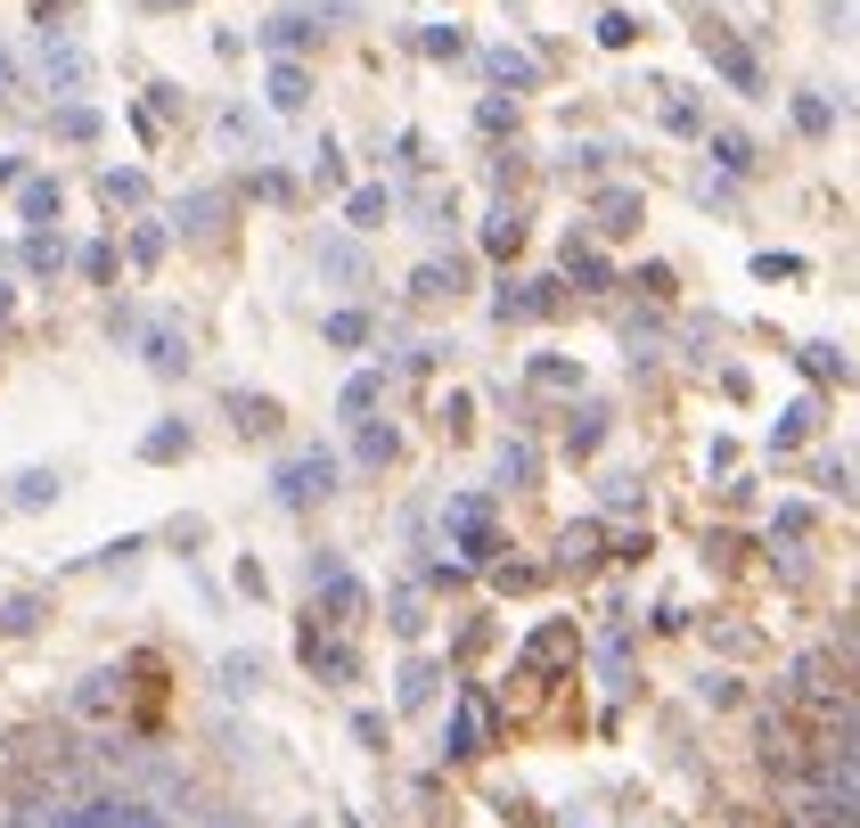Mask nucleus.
I'll return each instance as SVG.
<instances>
[{
  "label": "nucleus",
  "mask_w": 860,
  "mask_h": 828,
  "mask_svg": "<svg viewBox=\"0 0 860 828\" xmlns=\"http://www.w3.org/2000/svg\"><path fill=\"white\" fill-rule=\"evenodd\" d=\"M149 361H156V369H188V345L173 337V328H156V337H149Z\"/></svg>",
  "instance_id": "20e7f679"
},
{
  "label": "nucleus",
  "mask_w": 860,
  "mask_h": 828,
  "mask_svg": "<svg viewBox=\"0 0 860 828\" xmlns=\"http://www.w3.org/2000/svg\"><path fill=\"white\" fill-rule=\"evenodd\" d=\"M328 337H337V345H361L369 328H361V313H337V320H328Z\"/></svg>",
  "instance_id": "4468645a"
},
{
  "label": "nucleus",
  "mask_w": 860,
  "mask_h": 828,
  "mask_svg": "<svg viewBox=\"0 0 860 828\" xmlns=\"http://www.w3.org/2000/svg\"><path fill=\"white\" fill-rule=\"evenodd\" d=\"M156 9H173V0H156Z\"/></svg>",
  "instance_id": "dca6fc26"
},
{
  "label": "nucleus",
  "mask_w": 860,
  "mask_h": 828,
  "mask_svg": "<svg viewBox=\"0 0 860 828\" xmlns=\"http://www.w3.org/2000/svg\"><path fill=\"white\" fill-rule=\"evenodd\" d=\"M565 272H574V279H606V263L591 255V246H565Z\"/></svg>",
  "instance_id": "9b49d317"
},
{
  "label": "nucleus",
  "mask_w": 860,
  "mask_h": 828,
  "mask_svg": "<svg viewBox=\"0 0 860 828\" xmlns=\"http://www.w3.org/2000/svg\"><path fill=\"white\" fill-rule=\"evenodd\" d=\"M0 91H9V58H0Z\"/></svg>",
  "instance_id": "2eb2a0df"
},
{
  "label": "nucleus",
  "mask_w": 860,
  "mask_h": 828,
  "mask_svg": "<svg viewBox=\"0 0 860 828\" xmlns=\"http://www.w3.org/2000/svg\"><path fill=\"white\" fill-rule=\"evenodd\" d=\"M451 525H459V542H468V558H492V525H484V501H451Z\"/></svg>",
  "instance_id": "7ed1b4c3"
},
{
  "label": "nucleus",
  "mask_w": 860,
  "mask_h": 828,
  "mask_svg": "<svg viewBox=\"0 0 860 828\" xmlns=\"http://www.w3.org/2000/svg\"><path fill=\"white\" fill-rule=\"evenodd\" d=\"M328 484H337V460H320V451H311V460H296V468L279 476V492H287V501H320Z\"/></svg>",
  "instance_id": "f03ea898"
},
{
  "label": "nucleus",
  "mask_w": 860,
  "mask_h": 828,
  "mask_svg": "<svg viewBox=\"0 0 860 828\" xmlns=\"http://www.w3.org/2000/svg\"><path fill=\"white\" fill-rule=\"evenodd\" d=\"M713 156H721V164H729V173H746V164H754V156H746V140H729V132H721V140H713Z\"/></svg>",
  "instance_id": "ddd939ff"
},
{
  "label": "nucleus",
  "mask_w": 860,
  "mask_h": 828,
  "mask_svg": "<svg viewBox=\"0 0 860 828\" xmlns=\"http://www.w3.org/2000/svg\"><path fill=\"white\" fill-rule=\"evenodd\" d=\"M270 99H279V108H304V74L279 67V74H270Z\"/></svg>",
  "instance_id": "1a4fd4ad"
},
{
  "label": "nucleus",
  "mask_w": 860,
  "mask_h": 828,
  "mask_svg": "<svg viewBox=\"0 0 860 828\" xmlns=\"http://www.w3.org/2000/svg\"><path fill=\"white\" fill-rule=\"evenodd\" d=\"M492 74L500 82H533V58H524V50H492Z\"/></svg>",
  "instance_id": "39448f33"
},
{
  "label": "nucleus",
  "mask_w": 860,
  "mask_h": 828,
  "mask_svg": "<svg viewBox=\"0 0 860 828\" xmlns=\"http://www.w3.org/2000/svg\"><path fill=\"white\" fill-rule=\"evenodd\" d=\"M697 41H705V58H713V67H721L729 82H738V91H754V58L738 50V41H729L721 25H697Z\"/></svg>",
  "instance_id": "f257e3e1"
},
{
  "label": "nucleus",
  "mask_w": 860,
  "mask_h": 828,
  "mask_svg": "<svg viewBox=\"0 0 860 828\" xmlns=\"http://www.w3.org/2000/svg\"><path fill=\"white\" fill-rule=\"evenodd\" d=\"M140 197H149V181H140V173H108V205H140Z\"/></svg>",
  "instance_id": "0eeeda50"
},
{
  "label": "nucleus",
  "mask_w": 860,
  "mask_h": 828,
  "mask_svg": "<svg viewBox=\"0 0 860 828\" xmlns=\"http://www.w3.org/2000/svg\"><path fill=\"white\" fill-rule=\"evenodd\" d=\"M58 132H66V140H91L99 115H91V108H66V115H58Z\"/></svg>",
  "instance_id": "f8f14e48"
},
{
  "label": "nucleus",
  "mask_w": 860,
  "mask_h": 828,
  "mask_svg": "<svg viewBox=\"0 0 860 828\" xmlns=\"http://www.w3.org/2000/svg\"><path fill=\"white\" fill-rule=\"evenodd\" d=\"M50 82H58V91H74V82H82V50H50Z\"/></svg>",
  "instance_id": "423d86ee"
},
{
  "label": "nucleus",
  "mask_w": 860,
  "mask_h": 828,
  "mask_svg": "<svg viewBox=\"0 0 860 828\" xmlns=\"http://www.w3.org/2000/svg\"><path fill=\"white\" fill-rule=\"evenodd\" d=\"M352 222H361V231H377V222H386V190H361V197H352Z\"/></svg>",
  "instance_id": "9d476101"
},
{
  "label": "nucleus",
  "mask_w": 860,
  "mask_h": 828,
  "mask_svg": "<svg viewBox=\"0 0 860 828\" xmlns=\"http://www.w3.org/2000/svg\"><path fill=\"white\" fill-rule=\"evenodd\" d=\"M229 410H238V427H255V435H270V427H279V410H270V402H246V395H238Z\"/></svg>",
  "instance_id": "6e6552de"
}]
</instances>
